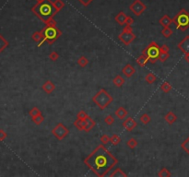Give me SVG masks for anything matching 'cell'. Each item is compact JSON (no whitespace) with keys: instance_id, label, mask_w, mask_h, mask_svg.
I'll return each mask as SVG.
<instances>
[{"instance_id":"6da1fadb","label":"cell","mask_w":189,"mask_h":177,"mask_svg":"<svg viewBox=\"0 0 189 177\" xmlns=\"http://www.w3.org/2000/svg\"><path fill=\"white\" fill-rule=\"evenodd\" d=\"M84 163L95 175L103 177L118 163V160L110 152L105 145L101 144L85 158Z\"/></svg>"},{"instance_id":"7a4b0ae2","label":"cell","mask_w":189,"mask_h":177,"mask_svg":"<svg viewBox=\"0 0 189 177\" xmlns=\"http://www.w3.org/2000/svg\"><path fill=\"white\" fill-rule=\"evenodd\" d=\"M31 11L43 23H45L48 20L54 18L56 15L55 9L51 0H45L42 3H37L31 8Z\"/></svg>"},{"instance_id":"3957f363","label":"cell","mask_w":189,"mask_h":177,"mask_svg":"<svg viewBox=\"0 0 189 177\" xmlns=\"http://www.w3.org/2000/svg\"><path fill=\"white\" fill-rule=\"evenodd\" d=\"M42 33L43 34V40L40 43H38V47H41L42 43L45 42H47L48 44H53L62 35V30L57 27L47 26V25L42 30Z\"/></svg>"},{"instance_id":"277c9868","label":"cell","mask_w":189,"mask_h":177,"mask_svg":"<svg viewBox=\"0 0 189 177\" xmlns=\"http://www.w3.org/2000/svg\"><path fill=\"white\" fill-rule=\"evenodd\" d=\"M92 102L95 103L101 110H104L113 102V97L110 93L107 92L104 88H101L95 95L92 97Z\"/></svg>"},{"instance_id":"5b68a950","label":"cell","mask_w":189,"mask_h":177,"mask_svg":"<svg viewBox=\"0 0 189 177\" xmlns=\"http://www.w3.org/2000/svg\"><path fill=\"white\" fill-rule=\"evenodd\" d=\"M173 23L175 28L181 31H185L189 28V12L182 8L173 18Z\"/></svg>"},{"instance_id":"8992f818","label":"cell","mask_w":189,"mask_h":177,"mask_svg":"<svg viewBox=\"0 0 189 177\" xmlns=\"http://www.w3.org/2000/svg\"><path fill=\"white\" fill-rule=\"evenodd\" d=\"M161 51V46L156 42H151L147 47L142 50V55L147 56L151 64H155L158 60Z\"/></svg>"},{"instance_id":"52a82bcc","label":"cell","mask_w":189,"mask_h":177,"mask_svg":"<svg viewBox=\"0 0 189 177\" xmlns=\"http://www.w3.org/2000/svg\"><path fill=\"white\" fill-rule=\"evenodd\" d=\"M136 35L133 33V30H132L131 26H128V25H125V27L123 29L122 33L118 35V39L120 42H122L125 45H129L130 43H132V42H134L136 39Z\"/></svg>"},{"instance_id":"ba28073f","label":"cell","mask_w":189,"mask_h":177,"mask_svg":"<svg viewBox=\"0 0 189 177\" xmlns=\"http://www.w3.org/2000/svg\"><path fill=\"white\" fill-rule=\"evenodd\" d=\"M52 134L55 137L56 139L58 140H63L66 137L68 136L69 134V129L67 127V126L62 124V123H58L56 125L55 127L52 129Z\"/></svg>"},{"instance_id":"9c48e42d","label":"cell","mask_w":189,"mask_h":177,"mask_svg":"<svg viewBox=\"0 0 189 177\" xmlns=\"http://www.w3.org/2000/svg\"><path fill=\"white\" fill-rule=\"evenodd\" d=\"M146 8H147L146 5H145L141 0H135V1L129 6L130 11L137 17L141 16L144 13V11L146 10Z\"/></svg>"},{"instance_id":"30bf717a","label":"cell","mask_w":189,"mask_h":177,"mask_svg":"<svg viewBox=\"0 0 189 177\" xmlns=\"http://www.w3.org/2000/svg\"><path fill=\"white\" fill-rule=\"evenodd\" d=\"M122 125H123V127H124L125 130L128 131V132H130V131L134 130V129L137 127V123L135 121L134 118H132V117L128 116V117H127V118L125 119V121L123 122Z\"/></svg>"},{"instance_id":"8fae6325","label":"cell","mask_w":189,"mask_h":177,"mask_svg":"<svg viewBox=\"0 0 189 177\" xmlns=\"http://www.w3.org/2000/svg\"><path fill=\"white\" fill-rule=\"evenodd\" d=\"M177 48L179 50H181L185 55L189 53V35H186L184 39L178 43Z\"/></svg>"},{"instance_id":"7c38bea8","label":"cell","mask_w":189,"mask_h":177,"mask_svg":"<svg viewBox=\"0 0 189 177\" xmlns=\"http://www.w3.org/2000/svg\"><path fill=\"white\" fill-rule=\"evenodd\" d=\"M122 73L123 75H125V78L130 79L136 74V68L131 64H127L122 68Z\"/></svg>"},{"instance_id":"4fadbf2b","label":"cell","mask_w":189,"mask_h":177,"mask_svg":"<svg viewBox=\"0 0 189 177\" xmlns=\"http://www.w3.org/2000/svg\"><path fill=\"white\" fill-rule=\"evenodd\" d=\"M169 47L166 45V44H163V45L161 47V51H160V55L158 60L161 63H164L170 56V53H169Z\"/></svg>"},{"instance_id":"5bb4252c","label":"cell","mask_w":189,"mask_h":177,"mask_svg":"<svg viewBox=\"0 0 189 177\" xmlns=\"http://www.w3.org/2000/svg\"><path fill=\"white\" fill-rule=\"evenodd\" d=\"M42 90L47 94H51L55 90V85L51 80H46L45 83L42 85Z\"/></svg>"},{"instance_id":"9a60e30c","label":"cell","mask_w":189,"mask_h":177,"mask_svg":"<svg viewBox=\"0 0 189 177\" xmlns=\"http://www.w3.org/2000/svg\"><path fill=\"white\" fill-rule=\"evenodd\" d=\"M95 125H96V122L91 116H88V118L84 121V131L90 132Z\"/></svg>"},{"instance_id":"2e32d148","label":"cell","mask_w":189,"mask_h":177,"mask_svg":"<svg viewBox=\"0 0 189 177\" xmlns=\"http://www.w3.org/2000/svg\"><path fill=\"white\" fill-rule=\"evenodd\" d=\"M128 115V112L127 111V109H125L124 107H119V108L116 109V111L115 112V115L120 120H124L127 118Z\"/></svg>"},{"instance_id":"e0dca14e","label":"cell","mask_w":189,"mask_h":177,"mask_svg":"<svg viewBox=\"0 0 189 177\" xmlns=\"http://www.w3.org/2000/svg\"><path fill=\"white\" fill-rule=\"evenodd\" d=\"M164 120L166 121L167 124H169L170 125H172L176 122V120H177V116H176V115L174 113L168 112L165 115V116H164Z\"/></svg>"},{"instance_id":"ac0fdd59","label":"cell","mask_w":189,"mask_h":177,"mask_svg":"<svg viewBox=\"0 0 189 177\" xmlns=\"http://www.w3.org/2000/svg\"><path fill=\"white\" fill-rule=\"evenodd\" d=\"M159 23H160L161 26H162L163 28L170 27V25L173 23V18H171L168 15H164V16L160 18Z\"/></svg>"},{"instance_id":"d6986e66","label":"cell","mask_w":189,"mask_h":177,"mask_svg":"<svg viewBox=\"0 0 189 177\" xmlns=\"http://www.w3.org/2000/svg\"><path fill=\"white\" fill-rule=\"evenodd\" d=\"M127 16L125 15V12L120 11V12H119V13L115 16V21H116L119 25H120V26H124V25L125 24V21H127Z\"/></svg>"},{"instance_id":"ffe728a7","label":"cell","mask_w":189,"mask_h":177,"mask_svg":"<svg viewBox=\"0 0 189 177\" xmlns=\"http://www.w3.org/2000/svg\"><path fill=\"white\" fill-rule=\"evenodd\" d=\"M53 6L55 9L56 14H57L59 11H61L65 8V3L63 0H55V1H53Z\"/></svg>"},{"instance_id":"44dd1931","label":"cell","mask_w":189,"mask_h":177,"mask_svg":"<svg viewBox=\"0 0 189 177\" xmlns=\"http://www.w3.org/2000/svg\"><path fill=\"white\" fill-rule=\"evenodd\" d=\"M110 177H125L127 176V173H125L121 168H116L115 171H113V173L109 174Z\"/></svg>"},{"instance_id":"7402d4cb","label":"cell","mask_w":189,"mask_h":177,"mask_svg":"<svg viewBox=\"0 0 189 177\" xmlns=\"http://www.w3.org/2000/svg\"><path fill=\"white\" fill-rule=\"evenodd\" d=\"M125 79L122 77V76H120V75H117L116 77L113 79V85H115V87H117V88H121L124 84H125Z\"/></svg>"},{"instance_id":"603a6c76","label":"cell","mask_w":189,"mask_h":177,"mask_svg":"<svg viewBox=\"0 0 189 177\" xmlns=\"http://www.w3.org/2000/svg\"><path fill=\"white\" fill-rule=\"evenodd\" d=\"M31 39H33L35 42L40 43L43 40V34L42 33V30L41 31H34L33 35H31Z\"/></svg>"},{"instance_id":"cb8c5ba5","label":"cell","mask_w":189,"mask_h":177,"mask_svg":"<svg viewBox=\"0 0 189 177\" xmlns=\"http://www.w3.org/2000/svg\"><path fill=\"white\" fill-rule=\"evenodd\" d=\"M149 58L147 57V56H145L143 55H141L139 57H138L137 59V64L138 66H140V67H146V65L148 64V62H149Z\"/></svg>"},{"instance_id":"d4e9b609","label":"cell","mask_w":189,"mask_h":177,"mask_svg":"<svg viewBox=\"0 0 189 177\" xmlns=\"http://www.w3.org/2000/svg\"><path fill=\"white\" fill-rule=\"evenodd\" d=\"M156 80H157V77L153 73H148L145 76V81H146L148 84H152Z\"/></svg>"},{"instance_id":"484cf974","label":"cell","mask_w":189,"mask_h":177,"mask_svg":"<svg viewBox=\"0 0 189 177\" xmlns=\"http://www.w3.org/2000/svg\"><path fill=\"white\" fill-rule=\"evenodd\" d=\"M160 88L161 90V91H163L164 93H169L170 91H171L172 90H173V87H172V85L169 83V82H163V83L161 85V87H160Z\"/></svg>"},{"instance_id":"4316f807","label":"cell","mask_w":189,"mask_h":177,"mask_svg":"<svg viewBox=\"0 0 189 177\" xmlns=\"http://www.w3.org/2000/svg\"><path fill=\"white\" fill-rule=\"evenodd\" d=\"M77 63H78V66L79 67H86L88 66V64H89V60H88V58L86 57V56L82 55V56H80V57L78 59Z\"/></svg>"},{"instance_id":"83f0119b","label":"cell","mask_w":189,"mask_h":177,"mask_svg":"<svg viewBox=\"0 0 189 177\" xmlns=\"http://www.w3.org/2000/svg\"><path fill=\"white\" fill-rule=\"evenodd\" d=\"M172 175L171 172L166 168V167H163L161 168L160 171H159V173H158V176L159 177H170Z\"/></svg>"},{"instance_id":"f1b7e54d","label":"cell","mask_w":189,"mask_h":177,"mask_svg":"<svg viewBox=\"0 0 189 177\" xmlns=\"http://www.w3.org/2000/svg\"><path fill=\"white\" fill-rule=\"evenodd\" d=\"M74 126L79 131H84V121H81V120L77 118L74 121Z\"/></svg>"},{"instance_id":"f546056e","label":"cell","mask_w":189,"mask_h":177,"mask_svg":"<svg viewBox=\"0 0 189 177\" xmlns=\"http://www.w3.org/2000/svg\"><path fill=\"white\" fill-rule=\"evenodd\" d=\"M121 137H119L118 135L116 134H113L111 137H110V142L113 145V146H117L118 144H120L121 142Z\"/></svg>"},{"instance_id":"4dcf8cb0","label":"cell","mask_w":189,"mask_h":177,"mask_svg":"<svg viewBox=\"0 0 189 177\" xmlns=\"http://www.w3.org/2000/svg\"><path fill=\"white\" fill-rule=\"evenodd\" d=\"M161 35L164 36L165 38H170L173 35V30L170 27L163 28L162 30H161Z\"/></svg>"},{"instance_id":"1f68e13d","label":"cell","mask_w":189,"mask_h":177,"mask_svg":"<svg viewBox=\"0 0 189 177\" xmlns=\"http://www.w3.org/2000/svg\"><path fill=\"white\" fill-rule=\"evenodd\" d=\"M8 46V42L5 39V38L0 34V53H1L3 50Z\"/></svg>"},{"instance_id":"d6a6232c","label":"cell","mask_w":189,"mask_h":177,"mask_svg":"<svg viewBox=\"0 0 189 177\" xmlns=\"http://www.w3.org/2000/svg\"><path fill=\"white\" fill-rule=\"evenodd\" d=\"M31 120H33V122L35 124V125H40L43 121H45V117H43V115H42V113H40L39 115H37V116H35L34 118H31Z\"/></svg>"},{"instance_id":"836d02e7","label":"cell","mask_w":189,"mask_h":177,"mask_svg":"<svg viewBox=\"0 0 189 177\" xmlns=\"http://www.w3.org/2000/svg\"><path fill=\"white\" fill-rule=\"evenodd\" d=\"M137 139L136 138H130V139H128L127 141V147L129 148V149H134L135 148H137Z\"/></svg>"},{"instance_id":"e575fe53","label":"cell","mask_w":189,"mask_h":177,"mask_svg":"<svg viewBox=\"0 0 189 177\" xmlns=\"http://www.w3.org/2000/svg\"><path fill=\"white\" fill-rule=\"evenodd\" d=\"M139 120L143 125H148L151 121V117L148 115V113H143V115L140 116Z\"/></svg>"},{"instance_id":"d590c367","label":"cell","mask_w":189,"mask_h":177,"mask_svg":"<svg viewBox=\"0 0 189 177\" xmlns=\"http://www.w3.org/2000/svg\"><path fill=\"white\" fill-rule=\"evenodd\" d=\"M40 113H42V112L40 111L39 108H37V107H33V109H30V112H29V115L31 118H34L35 116L39 115Z\"/></svg>"},{"instance_id":"8d00e7d4","label":"cell","mask_w":189,"mask_h":177,"mask_svg":"<svg viewBox=\"0 0 189 177\" xmlns=\"http://www.w3.org/2000/svg\"><path fill=\"white\" fill-rule=\"evenodd\" d=\"M181 148L184 149L185 152L189 155V137L186 138V139L181 144Z\"/></svg>"},{"instance_id":"74e56055","label":"cell","mask_w":189,"mask_h":177,"mask_svg":"<svg viewBox=\"0 0 189 177\" xmlns=\"http://www.w3.org/2000/svg\"><path fill=\"white\" fill-rule=\"evenodd\" d=\"M88 116H89V115H88L87 113L85 111H83V110L79 111L78 113V115H77V118L79 119V120H81V121H85V120L88 118Z\"/></svg>"},{"instance_id":"f35d334b","label":"cell","mask_w":189,"mask_h":177,"mask_svg":"<svg viewBox=\"0 0 189 177\" xmlns=\"http://www.w3.org/2000/svg\"><path fill=\"white\" fill-rule=\"evenodd\" d=\"M104 123H105L107 125H110V126H111L113 123H115V117H113V115H111L105 116V118H104Z\"/></svg>"},{"instance_id":"ab89813d","label":"cell","mask_w":189,"mask_h":177,"mask_svg":"<svg viewBox=\"0 0 189 177\" xmlns=\"http://www.w3.org/2000/svg\"><path fill=\"white\" fill-rule=\"evenodd\" d=\"M49 58H50V60H52V61L55 62V61H56L59 58V55H58L57 52L53 51V52H51V54L49 55Z\"/></svg>"},{"instance_id":"60d3db41","label":"cell","mask_w":189,"mask_h":177,"mask_svg":"<svg viewBox=\"0 0 189 177\" xmlns=\"http://www.w3.org/2000/svg\"><path fill=\"white\" fill-rule=\"evenodd\" d=\"M101 142H102V144H103V145L108 144L110 142V137L107 135H103L102 137H101Z\"/></svg>"},{"instance_id":"b9f144b4","label":"cell","mask_w":189,"mask_h":177,"mask_svg":"<svg viewBox=\"0 0 189 177\" xmlns=\"http://www.w3.org/2000/svg\"><path fill=\"white\" fill-rule=\"evenodd\" d=\"M45 25H47V26H55V27H56V25H57V23H56V21H55V18H50V20H48V21L45 22Z\"/></svg>"},{"instance_id":"7bdbcfd3","label":"cell","mask_w":189,"mask_h":177,"mask_svg":"<svg viewBox=\"0 0 189 177\" xmlns=\"http://www.w3.org/2000/svg\"><path fill=\"white\" fill-rule=\"evenodd\" d=\"M92 1L93 0H79V2L82 6H84V7H88Z\"/></svg>"},{"instance_id":"ee69618b","label":"cell","mask_w":189,"mask_h":177,"mask_svg":"<svg viewBox=\"0 0 189 177\" xmlns=\"http://www.w3.org/2000/svg\"><path fill=\"white\" fill-rule=\"evenodd\" d=\"M133 23H134V18L127 16V21H125V25H128V26H132V24H133Z\"/></svg>"},{"instance_id":"f6af8a7d","label":"cell","mask_w":189,"mask_h":177,"mask_svg":"<svg viewBox=\"0 0 189 177\" xmlns=\"http://www.w3.org/2000/svg\"><path fill=\"white\" fill-rule=\"evenodd\" d=\"M7 133H6L4 130H0V141H3V140H5V138L7 137Z\"/></svg>"},{"instance_id":"bcb514c9","label":"cell","mask_w":189,"mask_h":177,"mask_svg":"<svg viewBox=\"0 0 189 177\" xmlns=\"http://www.w3.org/2000/svg\"><path fill=\"white\" fill-rule=\"evenodd\" d=\"M185 60L186 61V63H188V64H189V53L185 55Z\"/></svg>"},{"instance_id":"7dc6e473","label":"cell","mask_w":189,"mask_h":177,"mask_svg":"<svg viewBox=\"0 0 189 177\" xmlns=\"http://www.w3.org/2000/svg\"><path fill=\"white\" fill-rule=\"evenodd\" d=\"M36 1H37V3H42L43 1H45V0H36Z\"/></svg>"}]
</instances>
